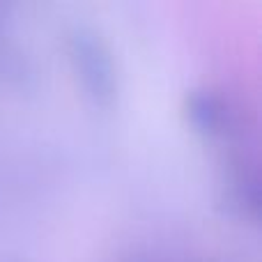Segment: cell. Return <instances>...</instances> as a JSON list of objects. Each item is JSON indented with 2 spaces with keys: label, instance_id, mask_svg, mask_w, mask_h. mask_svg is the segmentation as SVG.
<instances>
[{
  "label": "cell",
  "instance_id": "cell-1",
  "mask_svg": "<svg viewBox=\"0 0 262 262\" xmlns=\"http://www.w3.org/2000/svg\"><path fill=\"white\" fill-rule=\"evenodd\" d=\"M67 53L85 95L99 106H113L120 95V74L108 41L90 26L76 23L67 32Z\"/></svg>",
  "mask_w": 262,
  "mask_h": 262
},
{
  "label": "cell",
  "instance_id": "cell-2",
  "mask_svg": "<svg viewBox=\"0 0 262 262\" xmlns=\"http://www.w3.org/2000/svg\"><path fill=\"white\" fill-rule=\"evenodd\" d=\"M191 115H193L195 127L205 134H223L230 124L223 99L207 90L191 95Z\"/></svg>",
  "mask_w": 262,
  "mask_h": 262
}]
</instances>
